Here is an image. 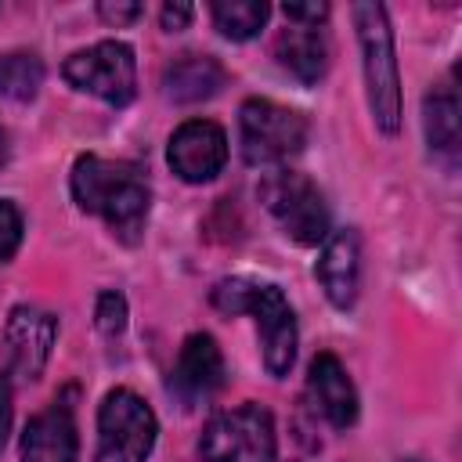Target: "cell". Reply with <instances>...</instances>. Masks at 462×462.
Instances as JSON below:
<instances>
[{
	"instance_id": "obj_18",
	"label": "cell",
	"mask_w": 462,
	"mask_h": 462,
	"mask_svg": "<svg viewBox=\"0 0 462 462\" xmlns=\"http://www.w3.org/2000/svg\"><path fill=\"white\" fill-rule=\"evenodd\" d=\"M43 87V61L32 51H7L0 54V97L7 101H32Z\"/></svg>"
},
{
	"instance_id": "obj_2",
	"label": "cell",
	"mask_w": 462,
	"mask_h": 462,
	"mask_svg": "<svg viewBox=\"0 0 462 462\" xmlns=\"http://www.w3.org/2000/svg\"><path fill=\"white\" fill-rule=\"evenodd\" d=\"M213 307L224 314H253L260 332L263 368L274 379L289 375L296 361V314L278 285L253 278H224L213 289Z\"/></svg>"
},
{
	"instance_id": "obj_26",
	"label": "cell",
	"mask_w": 462,
	"mask_h": 462,
	"mask_svg": "<svg viewBox=\"0 0 462 462\" xmlns=\"http://www.w3.org/2000/svg\"><path fill=\"white\" fill-rule=\"evenodd\" d=\"M7 162V134H4V126H0V166Z\"/></svg>"
},
{
	"instance_id": "obj_13",
	"label": "cell",
	"mask_w": 462,
	"mask_h": 462,
	"mask_svg": "<svg viewBox=\"0 0 462 462\" xmlns=\"http://www.w3.org/2000/svg\"><path fill=\"white\" fill-rule=\"evenodd\" d=\"M307 393H310L314 408L328 419V426L346 430L357 422V390L336 354H328V350L314 354V361L307 368Z\"/></svg>"
},
{
	"instance_id": "obj_20",
	"label": "cell",
	"mask_w": 462,
	"mask_h": 462,
	"mask_svg": "<svg viewBox=\"0 0 462 462\" xmlns=\"http://www.w3.org/2000/svg\"><path fill=\"white\" fill-rule=\"evenodd\" d=\"M94 325L101 328V336H119L123 328H126V300H123V292H116V289H105L101 296H97V307H94Z\"/></svg>"
},
{
	"instance_id": "obj_9",
	"label": "cell",
	"mask_w": 462,
	"mask_h": 462,
	"mask_svg": "<svg viewBox=\"0 0 462 462\" xmlns=\"http://www.w3.org/2000/svg\"><path fill=\"white\" fill-rule=\"evenodd\" d=\"M54 339H58V318L32 307V303H18L11 307L7 314V325H4V350H7V365L18 379H40L47 361H51V350H54Z\"/></svg>"
},
{
	"instance_id": "obj_1",
	"label": "cell",
	"mask_w": 462,
	"mask_h": 462,
	"mask_svg": "<svg viewBox=\"0 0 462 462\" xmlns=\"http://www.w3.org/2000/svg\"><path fill=\"white\" fill-rule=\"evenodd\" d=\"M72 199L83 213H97L119 242H141L152 209V188L137 162L79 155L72 166Z\"/></svg>"
},
{
	"instance_id": "obj_10",
	"label": "cell",
	"mask_w": 462,
	"mask_h": 462,
	"mask_svg": "<svg viewBox=\"0 0 462 462\" xmlns=\"http://www.w3.org/2000/svg\"><path fill=\"white\" fill-rule=\"evenodd\" d=\"M170 170L188 184L213 180L227 162V134L213 119H188L173 130L166 148Z\"/></svg>"
},
{
	"instance_id": "obj_14",
	"label": "cell",
	"mask_w": 462,
	"mask_h": 462,
	"mask_svg": "<svg viewBox=\"0 0 462 462\" xmlns=\"http://www.w3.org/2000/svg\"><path fill=\"white\" fill-rule=\"evenodd\" d=\"M79 440L69 404H51L25 422L22 462H76Z\"/></svg>"
},
{
	"instance_id": "obj_7",
	"label": "cell",
	"mask_w": 462,
	"mask_h": 462,
	"mask_svg": "<svg viewBox=\"0 0 462 462\" xmlns=\"http://www.w3.org/2000/svg\"><path fill=\"white\" fill-rule=\"evenodd\" d=\"M155 411L126 386L108 390L97 408V451L94 462H144L155 448Z\"/></svg>"
},
{
	"instance_id": "obj_27",
	"label": "cell",
	"mask_w": 462,
	"mask_h": 462,
	"mask_svg": "<svg viewBox=\"0 0 462 462\" xmlns=\"http://www.w3.org/2000/svg\"><path fill=\"white\" fill-rule=\"evenodd\" d=\"M401 462H422V458H401Z\"/></svg>"
},
{
	"instance_id": "obj_12",
	"label": "cell",
	"mask_w": 462,
	"mask_h": 462,
	"mask_svg": "<svg viewBox=\"0 0 462 462\" xmlns=\"http://www.w3.org/2000/svg\"><path fill=\"white\" fill-rule=\"evenodd\" d=\"M224 383V357H220V346L209 332H191L177 354V365H173V393L184 401V404H195V401H206L220 390Z\"/></svg>"
},
{
	"instance_id": "obj_11",
	"label": "cell",
	"mask_w": 462,
	"mask_h": 462,
	"mask_svg": "<svg viewBox=\"0 0 462 462\" xmlns=\"http://www.w3.org/2000/svg\"><path fill=\"white\" fill-rule=\"evenodd\" d=\"M314 278L321 282V292L328 296L332 307L350 310L361 289V238L354 227H339L328 231V238L321 242L318 263H314Z\"/></svg>"
},
{
	"instance_id": "obj_23",
	"label": "cell",
	"mask_w": 462,
	"mask_h": 462,
	"mask_svg": "<svg viewBox=\"0 0 462 462\" xmlns=\"http://www.w3.org/2000/svg\"><path fill=\"white\" fill-rule=\"evenodd\" d=\"M282 11H285V18L296 22V25H318V22H325L328 4H285Z\"/></svg>"
},
{
	"instance_id": "obj_8",
	"label": "cell",
	"mask_w": 462,
	"mask_h": 462,
	"mask_svg": "<svg viewBox=\"0 0 462 462\" xmlns=\"http://www.w3.org/2000/svg\"><path fill=\"white\" fill-rule=\"evenodd\" d=\"M61 76L83 90L94 94L116 108L130 105L137 97V61H134V47L123 40H101L94 47H83L76 54L65 58Z\"/></svg>"
},
{
	"instance_id": "obj_4",
	"label": "cell",
	"mask_w": 462,
	"mask_h": 462,
	"mask_svg": "<svg viewBox=\"0 0 462 462\" xmlns=\"http://www.w3.org/2000/svg\"><path fill=\"white\" fill-rule=\"evenodd\" d=\"M260 202L267 213L278 220V227L296 242V245H321L328 238V206L321 188L296 173V170H274L260 180Z\"/></svg>"
},
{
	"instance_id": "obj_17",
	"label": "cell",
	"mask_w": 462,
	"mask_h": 462,
	"mask_svg": "<svg viewBox=\"0 0 462 462\" xmlns=\"http://www.w3.org/2000/svg\"><path fill=\"white\" fill-rule=\"evenodd\" d=\"M422 126H426V144L433 155L444 162L458 159V97L451 87H440L426 94L422 101Z\"/></svg>"
},
{
	"instance_id": "obj_3",
	"label": "cell",
	"mask_w": 462,
	"mask_h": 462,
	"mask_svg": "<svg viewBox=\"0 0 462 462\" xmlns=\"http://www.w3.org/2000/svg\"><path fill=\"white\" fill-rule=\"evenodd\" d=\"M354 29L361 47V72H365V97L372 123L383 134L401 130V72L393 54V29L383 4H354Z\"/></svg>"
},
{
	"instance_id": "obj_24",
	"label": "cell",
	"mask_w": 462,
	"mask_h": 462,
	"mask_svg": "<svg viewBox=\"0 0 462 462\" xmlns=\"http://www.w3.org/2000/svg\"><path fill=\"white\" fill-rule=\"evenodd\" d=\"M191 14H195L191 4H166V7L159 11V22H162L166 32H180V29L191 22Z\"/></svg>"
},
{
	"instance_id": "obj_22",
	"label": "cell",
	"mask_w": 462,
	"mask_h": 462,
	"mask_svg": "<svg viewBox=\"0 0 462 462\" xmlns=\"http://www.w3.org/2000/svg\"><path fill=\"white\" fill-rule=\"evenodd\" d=\"M141 4H112V0H105V4H97V14L108 22V25H130V22H137L141 18Z\"/></svg>"
},
{
	"instance_id": "obj_15",
	"label": "cell",
	"mask_w": 462,
	"mask_h": 462,
	"mask_svg": "<svg viewBox=\"0 0 462 462\" xmlns=\"http://www.w3.org/2000/svg\"><path fill=\"white\" fill-rule=\"evenodd\" d=\"M227 83V69L213 58V54H195L184 51L177 54L166 69H162V94L173 105H199L209 101L213 94H220V87Z\"/></svg>"
},
{
	"instance_id": "obj_25",
	"label": "cell",
	"mask_w": 462,
	"mask_h": 462,
	"mask_svg": "<svg viewBox=\"0 0 462 462\" xmlns=\"http://www.w3.org/2000/svg\"><path fill=\"white\" fill-rule=\"evenodd\" d=\"M7 433H11V386H7V379L0 375V448H4Z\"/></svg>"
},
{
	"instance_id": "obj_5",
	"label": "cell",
	"mask_w": 462,
	"mask_h": 462,
	"mask_svg": "<svg viewBox=\"0 0 462 462\" xmlns=\"http://www.w3.org/2000/svg\"><path fill=\"white\" fill-rule=\"evenodd\" d=\"M202 462H274V419L260 404H238L213 415L199 437Z\"/></svg>"
},
{
	"instance_id": "obj_16",
	"label": "cell",
	"mask_w": 462,
	"mask_h": 462,
	"mask_svg": "<svg viewBox=\"0 0 462 462\" xmlns=\"http://www.w3.org/2000/svg\"><path fill=\"white\" fill-rule=\"evenodd\" d=\"M274 58L278 65L296 76L303 87H314L325 69H328V43H325V32L318 25H296L289 22L278 40H274Z\"/></svg>"
},
{
	"instance_id": "obj_19",
	"label": "cell",
	"mask_w": 462,
	"mask_h": 462,
	"mask_svg": "<svg viewBox=\"0 0 462 462\" xmlns=\"http://www.w3.org/2000/svg\"><path fill=\"white\" fill-rule=\"evenodd\" d=\"M209 14H213V25L220 29V36L242 43V40H253L267 25L271 7L263 0H220L209 7Z\"/></svg>"
},
{
	"instance_id": "obj_6",
	"label": "cell",
	"mask_w": 462,
	"mask_h": 462,
	"mask_svg": "<svg viewBox=\"0 0 462 462\" xmlns=\"http://www.w3.org/2000/svg\"><path fill=\"white\" fill-rule=\"evenodd\" d=\"M238 141L249 166H278L303 152L307 119L296 108H285L267 97H249L238 108Z\"/></svg>"
},
{
	"instance_id": "obj_21",
	"label": "cell",
	"mask_w": 462,
	"mask_h": 462,
	"mask_svg": "<svg viewBox=\"0 0 462 462\" xmlns=\"http://www.w3.org/2000/svg\"><path fill=\"white\" fill-rule=\"evenodd\" d=\"M22 209L11 199H0V263H7L22 245Z\"/></svg>"
}]
</instances>
